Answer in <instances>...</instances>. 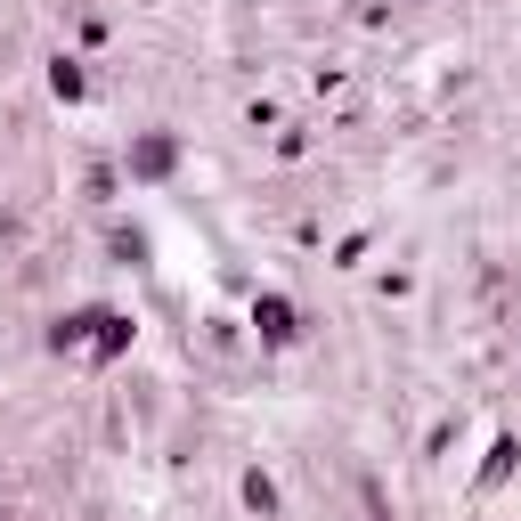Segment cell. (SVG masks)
<instances>
[{
	"label": "cell",
	"mask_w": 521,
	"mask_h": 521,
	"mask_svg": "<svg viewBox=\"0 0 521 521\" xmlns=\"http://www.w3.org/2000/svg\"><path fill=\"white\" fill-rule=\"evenodd\" d=\"M253 326H261L269 342H285V334H294V310H285V302L269 294V302H253Z\"/></svg>",
	"instance_id": "1"
}]
</instances>
